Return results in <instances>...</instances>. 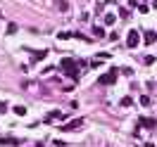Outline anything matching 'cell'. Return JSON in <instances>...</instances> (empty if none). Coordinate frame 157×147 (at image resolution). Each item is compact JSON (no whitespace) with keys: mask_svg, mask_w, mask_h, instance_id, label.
<instances>
[{"mask_svg":"<svg viewBox=\"0 0 157 147\" xmlns=\"http://www.w3.org/2000/svg\"><path fill=\"white\" fill-rule=\"evenodd\" d=\"M143 62H145L147 67H150V64H152V62H155V57H150V55H147V57H143Z\"/></svg>","mask_w":157,"mask_h":147,"instance_id":"9","label":"cell"},{"mask_svg":"<svg viewBox=\"0 0 157 147\" xmlns=\"http://www.w3.org/2000/svg\"><path fill=\"white\" fill-rule=\"evenodd\" d=\"M138 43H140V33H138V31H128V36H126V45H128V48H136Z\"/></svg>","mask_w":157,"mask_h":147,"instance_id":"2","label":"cell"},{"mask_svg":"<svg viewBox=\"0 0 157 147\" xmlns=\"http://www.w3.org/2000/svg\"><path fill=\"white\" fill-rule=\"evenodd\" d=\"M93 33H95V36H100V38H102V36H105V29H102V26H95V29H93Z\"/></svg>","mask_w":157,"mask_h":147,"instance_id":"8","label":"cell"},{"mask_svg":"<svg viewBox=\"0 0 157 147\" xmlns=\"http://www.w3.org/2000/svg\"><path fill=\"white\" fill-rule=\"evenodd\" d=\"M81 126H83V119H76V121H71V123H67L64 128H67V130H76V128H81Z\"/></svg>","mask_w":157,"mask_h":147,"instance_id":"5","label":"cell"},{"mask_svg":"<svg viewBox=\"0 0 157 147\" xmlns=\"http://www.w3.org/2000/svg\"><path fill=\"white\" fill-rule=\"evenodd\" d=\"M62 69L67 71V74L71 76V79H76V74H78V67L74 64V62H71V59H62Z\"/></svg>","mask_w":157,"mask_h":147,"instance_id":"1","label":"cell"},{"mask_svg":"<svg viewBox=\"0 0 157 147\" xmlns=\"http://www.w3.org/2000/svg\"><path fill=\"white\" fill-rule=\"evenodd\" d=\"M145 147H155V145H152V142H145Z\"/></svg>","mask_w":157,"mask_h":147,"instance_id":"11","label":"cell"},{"mask_svg":"<svg viewBox=\"0 0 157 147\" xmlns=\"http://www.w3.org/2000/svg\"><path fill=\"white\" fill-rule=\"evenodd\" d=\"M114 21H117V17H114V14H105V26H112Z\"/></svg>","mask_w":157,"mask_h":147,"instance_id":"7","label":"cell"},{"mask_svg":"<svg viewBox=\"0 0 157 147\" xmlns=\"http://www.w3.org/2000/svg\"><path fill=\"white\" fill-rule=\"evenodd\" d=\"M140 105H143V107H147V105H150V97H145V95H143V97H140Z\"/></svg>","mask_w":157,"mask_h":147,"instance_id":"10","label":"cell"},{"mask_svg":"<svg viewBox=\"0 0 157 147\" xmlns=\"http://www.w3.org/2000/svg\"><path fill=\"white\" fill-rule=\"evenodd\" d=\"M114 81H117V71H114V69H112V71H107V74H102V76H100V83H107V86H112Z\"/></svg>","mask_w":157,"mask_h":147,"instance_id":"3","label":"cell"},{"mask_svg":"<svg viewBox=\"0 0 157 147\" xmlns=\"http://www.w3.org/2000/svg\"><path fill=\"white\" fill-rule=\"evenodd\" d=\"M140 126H145V128H155V121H152V119H140Z\"/></svg>","mask_w":157,"mask_h":147,"instance_id":"6","label":"cell"},{"mask_svg":"<svg viewBox=\"0 0 157 147\" xmlns=\"http://www.w3.org/2000/svg\"><path fill=\"white\" fill-rule=\"evenodd\" d=\"M155 40H157V33H155V31H145V40H143V43H145V45H152Z\"/></svg>","mask_w":157,"mask_h":147,"instance_id":"4","label":"cell"}]
</instances>
